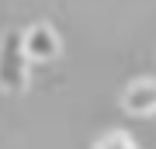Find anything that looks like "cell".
Masks as SVG:
<instances>
[{"label": "cell", "instance_id": "1", "mask_svg": "<svg viewBox=\"0 0 156 149\" xmlns=\"http://www.w3.org/2000/svg\"><path fill=\"white\" fill-rule=\"evenodd\" d=\"M28 83V59L21 49V31L11 28L0 38V90L4 94H17Z\"/></svg>", "mask_w": 156, "mask_h": 149}, {"label": "cell", "instance_id": "2", "mask_svg": "<svg viewBox=\"0 0 156 149\" xmlns=\"http://www.w3.org/2000/svg\"><path fill=\"white\" fill-rule=\"evenodd\" d=\"M21 49H24V59L28 62H45V59H56L59 55V35L52 24H31L28 31L21 35Z\"/></svg>", "mask_w": 156, "mask_h": 149}, {"label": "cell", "instance_id": "3", "mask_svg": "<svg viewBox=\"0 0 156 149\" xmlns=\"http://www.w3.org/2000/svg\"><path fill=\"white\" fill-rule=\"evenodd\" d=\"M125 111L132 115H153L156 111V80H135L122 97Z\"/></svg>", "mask_w": 156, "mask_h": 149}]
</instances>
